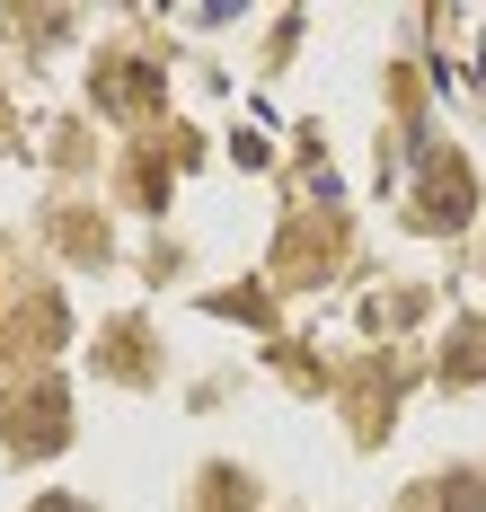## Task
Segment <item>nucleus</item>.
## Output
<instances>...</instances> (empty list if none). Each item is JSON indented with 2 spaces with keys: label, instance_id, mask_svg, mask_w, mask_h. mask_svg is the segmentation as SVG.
Instances as JSON below:
<instances>
[{
  "label": "nucleus",
  "instance_id": "obj_1",
  "mask_svg": "<svg viewBox=\"0 0 486 512\" xmlns=\"http://www.w3.org/2000/svg\"><path fill=\"white\" fill-rule=\"evenodd\" d=\"M45 512H80V504H62V495H54V504H45Z\"/></svg>",
  "mask_w": 486,
  "mask_h": 512
}]
</instances>
